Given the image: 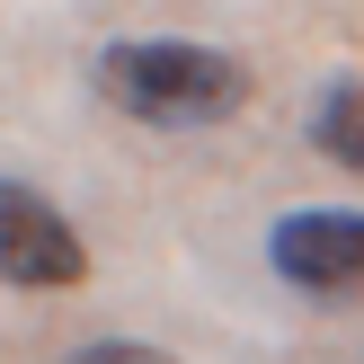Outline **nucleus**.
I'll list each match as a JSON object with an SVG mask.
<instances>
[{
	"label": "nucleus",
	"mask_w": 364,
	"mask_h": 364,
	"mask_svg": "<svg viewBox=\"0 0 364 364\" xmlns=\"http://www.w3.org/2000/svg\"><path fill=\"white\" fill-rule=\"evenodd\" d=\"M311 142L338 160V169L364 178V80H355V71H338V80L311 98Z\"/></svg>",
	"instance_id": "obj_4"
},
{
	"label": "nucleus",
	"mask_w": 364,
	"mask_h": 364,
	"mask_svg": "<svg viewBox=\"0 0 364 364\" xmlns=\"http://www.w3.org/2000/svg\"><path fill=\"white\" fill-rule=\"evenodd\" d=\"M267 258H276V276L294 284V294H364V213L347 205H311V213H284L276 231H267Z\"/></svg>",
	"instance_id": "obj_2"
},
{
	"label": "nucleus",
	"mask_w": 364,
	"mask_h": 364,
	"mask_svg": "<svg viewBox=\"0 0 364 364\" xmlns=\"http://www.w3.org/2000/svg\"><path fill=\"white\" fill-rule=\"evenodd\" d=\"M63 364H160V347H134V338H89V347L63 355Z\"/></svg>",
	"instance_id": "obj_5"
},
{
	"label": "nucleus",
	"mask_w": 364,
	"mask_h": 364,
	"mask_svg": "<svg viewBox=\"0 0 364 364\" xmlns=\"http://www.w3.org/2000/svg\"><path fill=\"white\" fill-rule=\"evenodd\" d=\"M98 98L124 107L134 124L187 134V124H223L249 98V71H240V53L196 45V36H124V45L98 53Z\"/></svg>",
	"instance_id": "obj_1"
},
{
	"label": "nucleus",
	"mask_w": 364,
	"mask_h": 364,
	"mask_svg": "<svg viewBox=\"0 0 364 364\" xmlns=\"http://www.w3.org/2000/svg\"><path fill=\"white\" fill-rule=\"evenodd\" d=\"M89 276V240L45 205L36 187L0 178V284H36V294H71Z\"/></svg>",
	"instance_id": "obj_3"
}]
</instances>
